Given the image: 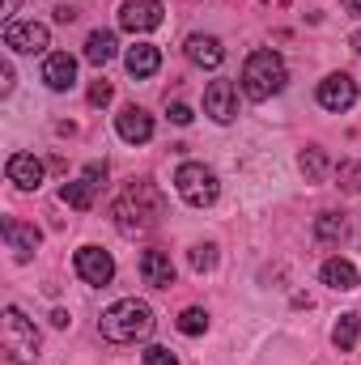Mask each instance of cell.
Segmentation results:
<instances>
[{
	"label": "cell",
	"mask_w": 361,
	"mask_h": 365,
	"mask_svg": "<svg viewBox=\"0 0 361 365\" xmlns=\"http://www.w3.org/2000/svg\"><path fill=\"white\" fill-rule=\"evenodd\" d=\"M111 217H115V230H119L123 238H141V234L158 230V221L166 217V195L158 191V182L136 179L115 195Z\"/></svg>",
	"instance_id": "6da1fadb"
},
{
	"label": "cell",
	"mask_w": 361,
	"mask_h": 365,
	"mask_svg": "<svg viewBox=\"0 0 361 365\" xmlns=\"http://www.w3.org/2000/svg\"><path fill=\"white\" fill-rule=\"evenodd\" d=\"M98 331H102V340H111V344H136V340H149V336H153V310H149V302L123 297V302H115V306L102 310Z\"/></svg>",
	"instance_id": "7a4b0ae2"
},
{
	"label": "cell",
	"mask_w": 361,
	"mask_h": 365,
	"mask_svg": "<svg viewBox=\"0 0 361 365\" xmlns=\"http://www.w3.org/2000/svg\"><path fill=\"white\" fill-rule=\"evenodd\" d=\"M285 81H289V68H285V60L272 47H260V51L247 56V64H243V93L251 102H268L272 93L285 90Z\"/></svg>",
	"instance_id": "3957f363"
},
{
	"label": "cell",
	"mask_w": 361,
	"mask_h": 365,
	"mask_svg": "<svg viewBox=\"0 0 361 365\" xmlns=\"http://www.w3.org/2000/svg\"><path fill=\"white\" fill-rule=\"evenodd\" d=\"M0 344H4V357L13 365H30L39 357V327L17 306H4V314H0Z\"/></svg>",
	"instance_id": "277c9868"
},
{
	"label": "cell",
	"mask_w": 361,
	"mask_h": 365,
	"mask_svg": "<svg viewBox=\"0 0 361 365\" xmlns=\"http://www.w3.org/2000/svg\"><path fill=\"white\" fill-rule=\"evenodd\" d=\"M175 191L183 195V204L208 208V204L221 195V182H217V175H213L204 162H183L179 170H175Z\"/></svg>",
	"instance_id": "5b68a950"
},
{
	"label": "cell",
	"mask_w": 361,
	"mask_h": 365,
	"mask_svg": "<svg viewBox=\"0 0 361 365\" xmlns=\"http://www.w3.org/2000/svg\"><path fill=\"white\" fill-rule=\"evenodd\" d=\"M47 43H51V34H47V26H39V21H9V26H4V47H9V51L39 56V51H47Z\"/></svg>",
	"instance_id": "8992f818"
},
{
	"label": "cell",
	"mask_w": 361,
	"mask_h": 365,
	"mask_svg": "<svg viewBox=\"0 0 361 365\" xmlns=\"http://www.w3.org/2000/svg\"><path fill=\"white\" fill-rule=\"evenodd\" d=\"M357 102V81L349 77V73H327L323 81H319V106L323 110H349Z\"/></svg>",
	"instance_id": "52a82bcc"
},
{
	"label": "cell",
	"mask_w": 361,
	"mask_h": 365,
	"mask_svg": "<svg viewBox=\"0 0 361 365\" xmlns=\"http://www.w3.org/2000/svg\"><path fill=\"white\" fill-rule=\"evenodd\" d=\"M119 26L132 34H149L162 26V4L158 0H123L119 4Z\"/></svg>",
	"instance_id": "ba28073f"
},
{
	"label": "cell",
	"mask_w": 361,
	"mask_h": 365,
	"mask_svg": "<svg viewBox=\"0 0 361 365\" xmlns=\"http://www.w3.org/2000/svg\"><path fill=\"white\" fill-rule=\"evenodd\" d=\"M77 276H81L86 284H111V276H115L111 251H102V247H81V251H77Z\"/></svg>",
	"instance_id": "9c48e42d"
},
{
	"label": "cell",
	"mask_w": 361,
	"mask_h": 365,
	"mask_svg": "<svg viewBox=\"0 0 361 365\" xmlns=\"http://www.w3.org/2000/svg\"><path fill=\"white\" fill-rule=\"evenodd\" d=\"M204 115H213L217 123H230L238 115V90H234V81H213L204 90Z\"/></svg>",
	"instance_id": "30bf717a"
},
{
	"label": "cell",
	"mask_w": 361,
	"mask_h": 365,
	"mask_svg": "<svg viewBox=\"0 0 361 365\" xmlns=\"http://www.w3.org/2000/svg\"><path fill=\"white\" fill-rule=\"evenodd\" d=\"M43 81H47V90H56V93L73 90L77 86V60L68 51H51L43 60Z\"/></svg>",
	"instance_id": "8fae6325"
},
{
	"label": "cell",
	"mask_w": 361,
	"mask_h": 365,
	"mask_svg": "<svg viewBox=\"0 0 361 365\" xmlns=\"http://www.w3.org/2000/svg\"><path fill=\"white\" fill-rule=\"evenodd\" d=\"M115 128H119V136H123L128 145H145V140L153 136V115L141 110V106H123L119 119H115Z\"/></svg>",
	"instance_id": "7c38bea8"
},
{
	"label": "cell",
	"mask_w": 361,
	"mask_h": 365,
	"mask_svg": "<svg viewBox=\"0 0 361 365\" xmlns=\"http://www.w3.org/2000/svg\"><path fill=\"white\" fill-rule=\"evenodd\" d=\"M4 175H9V182H17L21 191H30V187L43 182V162H39L34 153H13V158L4 162Z\"/></svg>",
	"instance_id": "4fadbf2b"
},
{
	"label": "cell",
	"mask_w": 361,
	"mask_h": 365,
	"mask_svg": "<svg viewBox=\"0 0 361 365\" xmlns=\"http://www.w3.org/2000/svg\"><path fill=\"white\" fill-rule=\"evenodd\" d=\"M0 230H4V242H9V251H13L17 259H30V255L39 251V242H43L34 225H21V221H13V217H9Z\"/></svg>",
	"instance_id": "5bb4252c"
},
{
	"label": "cell",
	"mask_w": 361,
	"mask_h": 365,
	"mask_svg": "<svg viewBox=\"0 0 361 365\" xmlns=\"http://www.w3.org/2000/svg\"><path fill=\"white\" fill-rule=\"evenodd\" d=\"M141 276H145V284H153V289H171V284H175V264H171V255H166V251H145V255H141Z\"/></svg>",
	"instance_id": "9a60e30c"
},
{
	"label": "cell",
	"mask_w": 361,
	"mask_h": 365,
	"mask_svg": "<svg viewBox=\"0 0 361 365\" xmlns=\"http://www.w3.org/2000/svg\"><path fill=\"white\" fill-rule=\"evenodd\" d=\"M187 60L200 64V68H217V64L225 60V47H221V38H213V34H191V38H187Z\"/></svg>",
	"instance_id": "2e32d148"
},
{
	"label": "cell",
	"mask_w": 361,
	"mask_h": 365,
	"mask_svg": "<svg viewBox=\"0 0 361 365\" xmlns=\"http://www.w3.org/2000/svg\"><path fill=\"white\" fill-rule=\"evenodd\" d=\"M123 64H128V73L141 81V77H153V73L162 68V51H158L153 43H136V47H128Z\"/></svg>",
	"instance_id": "e0dca14e"
},
{
	"label": "cell",
	"mask_w": 361,
	"mask_h": 365,
	"mask_svg": "<svg viewBox=\"0 0 361 365\" xmlns=\"http://www.w3.org/2000/svg\"><path fill=\"white\" fill-rule=\"evenodd\" d=\"M319 276H323V284L336 289V293H353V289H357V268H353L349 259H327Z\"/></svg>",
	"instance_id": "ac0fdd59"
},
{
	"label": "cell",
	"mask_w": 361,
	"mask_h": 365,
	"mask_svg": "<svg viewBox=\"0 0 361 365\" xmlns=\"http://www.w3.org/2000/svg\"><path fill=\"white\" fill-rule=\"evenodd\" d=\"M298 170L306 175V182H323L327 179V170H332V162H327V153H323L319 145H310V149L298 153Z\"/></svg>",
	"instance_id": "d6986e66"
},
{
	"label": "cell",
	"mask_w": 361,
	"mask_h": 365,
	"mask_svg": "<svg viewBox=\"0 0 361 365\" xmlns=\"http://www.w3.org/2000/svg\"><path fill=\"white\" fill-rule=\"evenodd\" d=\"M86 60L90 64H106V60H115V34L111 30H93L90 38H86Z\"/></svg>",
	"instance_id": "ffe728a7"
},
{
	"label": "cell",
	"mask_w": 361,
	"mask_h": 365,
	"mask_svg": "<svg viewBox=\"0 0 361 365\" xmlns=\"http://www.w3.org/2000/svg\"><path fill=\"white\" fill-rule=\"evenodd\" d=\"M357 336H361V314H353V310L340 314V323L332 327V344H336L340 353H349V349L357 344Z\"/></svg>",
	"instance_id": "44dd1931"
},
{
	"label": "cell",
	"mask_w": 361,
	"mask_h": 365,
	"mask_svg": "<svg viewBox=\"0 0 361 365\" xmlns=\"http://www.w3.org/2000/svg\"><path fill=\"white\" fill-rule=\"evenodd\" d=\"M93 191H98V187H93V182H64V187H60V200H64V204H68V208H77V212H86V208H93Z\"/></svg>",
	"instance_id": "7402d4cb"
},
{
	"label": "cell",
	"mask_w": 361,
	"mask_h": 365,
	"mask_svg": "<svg viewBox=\"0 0 361 365\" xmlns=\"http://www.w3.org/2000/svg\"><path fill=\"white\" fill-rule=\"evenodd\" d=\"M315 234H319L323 242H340V238L349 234V221H345L340 212H319V221H315Z\"/></svg>",
	"instance_id": "603a6c76"
},
{
	"label": "cell",
	"mask_w": 361,
	"mask_h": 365,
	"mask_svg": "<svg viewBox=\"0 0 361 365\" xmlns=\"http://www.w3.org/2000/svg\"><path fill=\"white\" fill-rule=\"evenodd\" d=\"M336 187L349 191V195H361V162H340L336 166Z\"/></svg>",
	"instance_id": "cb8c5ba5"
},
{
	"label": "cell",
	"mask_w": 361,
	"mask_h": 365,
	"mask_svg": "<svg viewBox=\"0 0 361 365\" xmlns=\"http://www.w3.org/2000/svg\"><path fill=\"white\" fill-rule=\"evenodd\" d=\"M179 331L183 336H204V331H208V314H204L200 306H187L179 314Z\"/></svg>",
	"instance_id": "d4e9b609"
},
{
	"label": "cell",
	"mask_w": 361,
	"mask_h": 365,
	"mask_svg": "<svg viewBox=\"0 0 361 365\" xmlns=\"http://www.w3.org/2000/svg\"><path fill=\"white\" fill-rule=\"evenodd\" d=\"M187 259H191V272H213V264H217V247H213V242H195V247L187 251Z\"/></svg>",
	"instance_id": "484cf974"
},
{
	"label": "cell",
	"mask_w": 361,
	"mask_h": 365,
	"mask_svg": "<svg viewBox=\"0 0 361 365\" xmlns=\"http://www.w3.org/2000/svg\"><path fill=\"white\" fill-rule=\"evenodd\" d=\"M145 365H179V357H175L171 349L153 344V349H145Z\"/></svg>",
	"instance_id": "4316f807"
},
{
	"label": "cell",
	"mask_w": 361,
	"mask_h": 365,
	"mask_svg": "<svg viewBox=\"0 0 361 365\" xmlns=\"http://www.w3.org/2000/svg\"><path fill=\"white\" fill-rule=\"evenodd\" d=\"M111 93H115V90H111V81H93V86H90V102H93V106H106V102H111Z\"/></svg>",
	"instance_id": "83f0119b"
},
{
	"label": "cell",
	"mask_w": 361,
	"mask_h": 365,
	"mask_svg": "<svg viewBox=\"0 0 361 365\" xmlns=\"http://www.w3.org/2000/svg\"><path fill=\"white\" fill-rule=\"evenodd\" d=\"M86 182L102 187V182H106V162H102V166H98V162H90V166H86Z\"/></svg>",
	"instance_id": "f1b7e54d"
},
{
	"label": "cell",
	"mask_w": 361,
	"mask_h": 365,
	"mask_svg": "<svg viewBox=\"0 0 361 365\" xmlns=\"http://www.w3.org/2000/svg\"><path fill=\"white\" fill-rule=\"evenodd\" d=\"M171 123H179V128H187V123H191V106H183V102H175V106H171Z\"/></svg>",
	"instance_id": "f546056e"
},
{
	"label": "cell",
	"mask_w": 361,
	"mask_h": 365,
	"mask_svg": "<svg viewBox=\"0 0 361 365\" xmlns=\"http://www.w3.org/2000/svg\"><path fill=\"white\" fill-rule=\"evenodd\" d=\"M9 90H13V68L4 64V68H0V93H9Z\"/></svg>",
	"instance_id": "4dcf8cb0"
},
{
	"label": "cell",
	"mask_w": 361,
	"mask_h": 365,
	"mask_svg": "<svg viewBox=\"0 0 361 365\" xmlns=\"http://www.w3.org/2000/svg\"><path fill=\"white\" fill-rule=\"evenodd\" d=\"M345 13L349 17H361V0H345Z\"/></svg>",
	"instance_id": "1f68e13d"
},
{
	"label": "cell",
	"mask_w": 361,
	"mask_h": 365,
	"mask_svg": "<svg viewBox=\"0 0 361 365\" xmlns=\"http://www.w3.org/2000/svg\"><path fill=\"white\" fill-rule=\"evenodd\" d=\"M17 4H21V0H4V17H13V13H17Z\"/></svg>",
	"instance_id": "d6a6232c"
},
{
	"label": "cell",
	"mask_w": 361,
	"mask_h": 365,
	"mask_svg": "<svg viewBox=\"0 0 361 365\" xmlns=\"http://www.w3.org/2000/svg\"><path fill=\"white\" fill-rule=\"evenodd\" d=\"M353 47H357V56H361V34H353Z\"/></svg>",
	"instance_id": "836d02e7"
}]
</instances>
